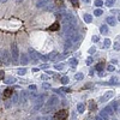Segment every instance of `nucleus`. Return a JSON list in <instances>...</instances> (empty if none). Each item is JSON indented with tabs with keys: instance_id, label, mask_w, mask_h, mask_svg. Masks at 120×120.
<instances>
[{
	"instance_id": "1",
	"label": "nucleus",
	"mask_w": 120,
	"mask_h": 120,
	"mask_svg": "<svg viewBox=\"0 0 120 120\" xmlns=\"http://www.w3.org/2000/svg\"><path fill=\"white\" fill-rule=\"evenodd\" d=\"M59 103V98L55 96V95H52L51 97L48 98V101L46 102V111H52L54 107H56Z\"/></svg>"
},
{
	"instance_id": "2",
	"label": "nucleus",
	"mask_w": 120,
	"mask_h": 120,
	"mask_svg": "<svg viewBox=\"0 0 120 120\" xmlns=\"http://www.w3.org/2000/svg\"><path fill=\"white\" fill-rule=\"evenodd\" d=\"M10 55H11V59H12L13 63L18 61V59H19V49H18L16 43L11 45V53H10Z\"/></svg>"
},
{
	"instance_id": "3",
	"label": "nucleus",
	"mask_w": 120,
	"mask_h": 120,
	"mask_svg": "<svg viewBox=\"0 0 120 120\" xmlns=\"http://www.w3.org/2000/svg\"><path fill=\"white\" fill-rule=\"evenodd\" d=\"M28 53H29V59L30 60H31V63H34V64H36L37 61H38V56H40V54L35 51V49L34 48H31V47H30L29 49H28Z\"/></svg>"
},
{
	"instance_id": "4",
	"label": "nucleus",
	"mask_w": 120,
	"mask_h": 120,
	"mask_svg": "<svg viewBox=\"0 0 120 120\" xmlns=\"http://www.w3.org/2000/svg\"><path fill=\"white\" fill-rule=\"evenodd\" d=\"M45 105V95H41V96H37L36 97V101H35V105H34V109L35 111H40Z\"/></svg>"
},
{
	"instance_id": "5",
	"label": "nucleus",
	"mask_w": 120,
	"mask_h": 120,
	"mask_svg": "<svg viewBox=\"0 0 120 120\" xmlns=\"http://www.w3.org/2000/svg\"><path fill=\"white\" fill-rule=\"evenodd\" d=\"M1 63L4 65H10V63H11V55H10V53L6 51V49H3L1 51Z\"/></svg>"
},
{
	"instance_id": "6",
	"label": "nucleus",
	"mask_w": 120,
	"mask_h": 120,
	"mask_svg": "<svg viewBox=\"0 0 120 120\" xmlns=\"http://www.w3.org/2000/svg\"><path fill=\"white\" fill-rule=\"evenodd\" d=\"M68 116V112L66 109H61V111H58L54 115V119L55 120H66Z\"/></svg>"
},
{
	"instance_id": "7",
	"label": "nucleus",
	"mask_w": 120,
	"mask_h": 120,
	"mask_svg": "<svg viewBox=\"0 0 120 120\" xmlns=\"http://www.w3.org/2000/svg\"><path fill=\"white\" fill-rule=\"evenodd\" d=\"M51 4V0H38L36 3V7L38 8H42V7H46L47 5Z\"/></svg>"
},
{
	"instance_id": "8",
	"label": "nucleus",
	"mask_w": 120,
	"mask_h": 120,
	"mask_svg": "<svg viewBox=\"0 0 120 120\" xmlns=\"http://www.w3.org/2000/svg\"><path fill=\"white\" fill-rule=\"evenodd\" d=\"M12 94H13L12 88H6V89L4 90V93H3V97H4V98H8V97L12 96Z\"/></svg>"
},
{
	"instance_id": "9",
	"label": "nucleus",
	"mask_w": 120,
	"mask_h": 120,
	"mask_svg": "<svg viewBox=\"0 0 120 120\" xmlns=\"http://www.w3.org/2000/svg\"><path fill=\"white\" fill-rule=\"evenodd\" d=\"M106 22L108 23V25H111V26H114L116 24V18L113 17V16H109L106 18Z\"/></svg>"
},
{
	"instance_id": "10",
	"label": "nucleus",
	"mask_w": 120,
	"mask_h": 120,
	"mask_svg": "<svg viewBox=\"0 0 120 120\" xmlns=\"http://www.w3.org/2000/svg\"><path fill=\"white\" fill-rule=\"evenodd\" d=\"M113 95H114V93H113V91H107V93H105V95L101 97V101H102V102L107 101V100L112 98V97H113Z\"/></svg>"
},
{
	"instance_id": "11",
	"label": "nucleus",
	"mask_w": 120,
	"mask_h": 120,
	"mask_svg": "<svg viewBox=\"0 0 120 120\" xmlns=\"http://www.w3.org/2000/svg\"><path fill=\"white\" fill-rule=\"evenodd\" d=\"M47 56H48V60H52V61H54V60H56L58 59V52H52V53H49V54H47Z\"/></svg>"
},
{
	"instance_id": "12",
	"label": "nucleus",
	"mask_w": 120,
	"mask_h": 120,
	"mask_svg": "<svg viewBox=\"0 0 120 120\" xmlns=\"http://www.w3.org/2000/svg\"><path fill=\"white\" fill-rule=\"evenodd\" d=\"M28 97H29V94H28L26 91H22V93H21V96H19V100H21L22 103H24V102L26 101Z\"/></svg>"
},
{
	"instance_id": "13",
	"label": "nucleus",
	"mask_w": 120,
	"mask_h": 120,
	"mask_svg": "<svg viewBox=\"0 0 120 120\" xmlns=\"http://www.w3.org/2000/svg\"><path fill=\"white\" fill-rule=\"evenodd\" d=\"M59 29H60L59 22H54L51 26H49V30H51V31H56V30H59Z\"/></svg>"
},
{
	"instance_id": "14",
	"label": "nucleus",
	"mask_w": 120,
	"mask_h": 120,
	"mask_svg": "<svg viewBox=\"0 0 120 120\" xmlns=\"http://www.w3.org/2000/svg\"><path fill=\"white\" fill-rule=\"evenodd\" d=\"M21 63H22V65H26L28 63H29V56H28V54H22V56H21Z\"/></svg>"
},
{
	"instance_id": "15",
	"label": "nucleus",
	"mask_w": 120,
	"mask_h": 120,
	"mask_svg": "<svg viewBox=\"0 0 120 120\" xmlns=\"http://www.w3.org/2000/svg\"><path fill=\"white\" fill-rule=\"evenodd\" d=\"M84 111H85V105L84 103H78L77 105V112L79 114H82V113H84Z\"/></svg>"
},
{
	"instance_id": "16",
	"label": "nucleus",
	"mask_w": 120,
	"mask_h": 120,
	"mask_svg": "<svg viewBox=\"0 0 120 120\" xmlns=\"http://www.w3.org/2000/svg\"><path fill=\"white\" fill-rule=\"evenodd\" d=\"M103 112H105L108 116H111V115L113 114V109H112V107H111V106H107V107H105V108H103Z\"/></svg>"
},
{
	"instance_id": "17",
	"label": "nucleus",
	"mask_w": 120,
	"mask_h": 120,
	"mask_svg": "<svg viewBox=\"0 0 120 120\" xmlns=\"http://www.w3.org/2000/svg\"><path fill=\"white\" fill-rule=\"evenodd\" d=\"M83 18H84V22L85 23H91L93 22V17H91V15H89V13H85L83 16Z\"/></svg>"
},
{
	"instance_id": "18",
	"label": "nucleus",
	"mask_w": 120,
	"mask_h": 120,
	"mask_svg": "<svg viewBox=\"0 0 120 120\" xmlns=\"http://www.w3.org/2000/svg\"><path fill=\"white\" fill-rule=\"evenodd\" d=\"M111 107L113 109V112H119V101H114Z\"/></svg>"
},
{
	"instance_id": "19",
	"label": "nucleus",
	"mask_w": 120,
	"mask_h": 120,
	"mask_svg": "<svg viewBox=\"0 0 120 120\" xmlns=\"http://www.w3.org/2000/svg\"><path fill=\"white\" fill-rule=\"evenodd\" d=\"M96 108H97V105L94 101H90L89 102V109H90V111H96Z\"/></svg>"
},
{
	"instance_id": "20",
	"label": "nucleus",
	"mask_w": 120,
	"mask_h": 120,
	"mask_svg": "<svg viewBox=\"0 0 120 120\" xmlns=\"http://www.w3.org/2000/svg\"><path fill=\"white\" fill-rule=\"evenodd\" d=\"M72 42H70L68 40H66V42H65V52H68V49H71V47H72Z\"/></svg>"
},
{
	"instance_id": "21",
	"label": "nucleus",
	"mask_w": 120,
	"mask_h": 120,
	"mask_svg": "<svg viewBox=\"0 0 120 120\" xmlns=\"http://www.w3.org/2000/svg\"><path fill=\"white\" fill-rule=\"evenodd\" d=\"M13 83H16V78L15 77H8L5 81V84H13Z\"/></svg>"
},
{
	"instance_id": "22",
	"label": "nucleus",
	"mask_w": 120,
	"mask_h": 120,
	"mask_svg": "<svg viewBox=\"0 0 120 120\" xmlns=\"http://www.w3.org/2000/svg\"><path fill=\"white\" fill-rule=\"evenodd\" d=\"M102 68H103V61L97 63V64L95 65V70H96V71H102Z\"/></svg>"
},
{
	"instance_id": "23",
	"label": "nucleus",
	"mask_w": 120,
	"mask_h": 120,
	"mask_svg": "<svg viewBox=\"0 0 120 120\" xmlns=\"http://www.w3.org/2000/svg\"><path fill=\"white\" fill-rule=\"evenodd\" d=\"M98 116H100V118H101L102 120H108V119H109V116H108V115H107V114H106V113H105L103 111H101V112H100V114H98Z\"/></svg>"
},
{
	"instance_id": "24",
	"label": "nucleus",
	"mask_w": 120,
	"mask_h": 120,
	"mask_svg": "<svg viewBox=\"0 0 120 120\" xmlns=\"http://www.w3.org/2000/svg\"><path fill=\"white\" fill-rule=\"evenodd\" d=\"M68 63H70V65H71L72 67H76V66H77V64H78V61H77V59H75V58H72V59H70V60H68Z\"/></svg>"
},
{
	"instance_id": "25",
	"label": "nucleus",
	"mask_w": 120,
	"mask_h": 120,
	"mask_svg": "<svg viewBox=\"0 0 120 120\" xmlns=\"http://www.w3.org/2000/svg\"><path fill=\"white\" fill-rule=\"evenodd\" d=\"M100 31H101V34H107L108 33V26L107 25H101L100 26Z\"/></svg>"
},
{
	"instance_id": "26",
	"label": "nucleus",
	"mask_w": 120,
	"mask_h": 120,
	"mask_svg": "<svg viewBox=\"0 0 120 120\" xmlns=\"http://www.w3.org/2000/svg\"><path fill=\"white\" fill-rule=\"evenodd\" d=\"M119 83V81H118V78L114 76V77H112L111 78V81H109V84H112V85H116Z\"/></svg>"
},
{
	"instance_id": "27",
	"label": "nucleus",
	"mask_w": 120,
	"mask_h": 120,
	"mask_svg": "<svg viewBox=\"0 0 120 120\" xmlns=\"http://www.w3.org/2000/svg\"><path fill=\"white\" fill-rule=\"evenodd\" d=\"M60 82H61V84H67L68 83V77L67 76H64L60 78Z\"/></svg>"
},
{
	"instance_id": "28",
	"label": "nucleus",
	"mask_w": 120,
	"mask_h": 120,
	"mask_svg": "<svg viewBox=\"0 0 120 120\" xmlns=\"http://www.w3.org/2000/svg\"><path fill=\"white\" fill-rule=\"evenodd\" d=\"M18 98H19V95L18 94H12V103H17L18 102Z\"/></svg>"
},
{
	"instance_id": "29",
	"label": "nucleus",
	"mask_w": 120,
	"mask_h": 120,
	"mask_svg": "<svg viewBox=\"0 0 120 120\" xmlns=\"http://www.w3.org/2000/svg\"><path fill=\"white\" fill-rule=\"evenodd\" d=\"M102 13H103V11H102L101 8H96L95 11H94V15H95V16H97V17H98V16H101Z\"/></svg>"
},
{
	"instance_id": "30",
	"label": "nucleus",
	"mask_w": 120,
	"mask_h": 120,
	"mask_svg": "<svg viewBox=\"0 0 120 120\" xmlns=\"http://www.w3.org/2000/svg\"><path fill=\"white\" fill-rule=\"evenodd\" d=\"M103 43H105V47H106V48H109V47H111V43H112V42H111V40H109V38H106Z\"/></svg>"
},
{
	"instance_id": "31",
	"label": "nucleus",
	"mask_w": 120,
	"mask_h": 120,
	"mask_svg": "<svg viewBox=\"0 0 120 120\" xmlns=\"http://www.w3.org/2000/svg\"><path fill=\"white\" fill-rule=\"evenodd\" d=\"M83 77H84V75H83V73H81V72H79V73H77V75L75 76V78L77 79V81H82V79H83Z\"/></svg>"
},
{
	"instance_id": "32",
	"label": "nucleus",
	"mask_w": 120,
	"mask_h": 120,
	"mask_svg": "<svg viewBox=\"0 0 120 120\" xmlns=\"http://www.w3.org/2000/svg\"><path fill=\"white\" fill-rule=\"evenodd\" d=\"M25 73H26V68H24V67H23V68H19V70H18V75L24 76Z\"/></svg>"
},
{
	"instance_id": "33",
	"label": "nucleus",
	"mask_w": 120,
	"mask_h": 120,
	"mask_svg": "<svg viewBox=\"0 0 120 120\" xmlns=\"http://www.w3.org/2000/svg\"><path fill=\"white\" fill-rule=\"evenodd\" d=\"M70 3H71L75 7H78L79 6V0H70Z\"/></svg>"
},
{
	"instance_id": "34",
	"label": "nucleus",
	"mask_w": 120,
	"mask_h": 120,
	"mask_svg": "<svg viewBox=\"0 0 120 120\" xmlns=\"http://www.w3.org/2000/svg\"><path fill=\"white\" fill-rule=\"evenodd\" d=\"M67 56V52H65V53H63V54H58V59L59 60H63V59H65Z\"/></svg>"
},
{
	"instance_id": "35",
	"label": "nucleus",
	"mask_w": 120,
	"mask_h": 120,
	"mask_svg": "<svg viewBox=\"0 0 120 120\" xmlns=\"http://www.w3.org/2000/svg\"><path fill=\"white\" fill-rule=\"evenodd\" d=\"M54 67H55L56 70H59V71H61V70L64 68V64H61V63H60V64H56V65H54Z\"/></svg>"
},
{
	"instance_id": "36",
	"label": "nucleus",
	"mask_w": 120,
	"mask_h": 120,
	"mask_svg": "<svg viewBox=\"0 0 120 120\" xmlns=\"http://www.w3.org/2000/svg\"><path fill=\"white\" fill-rule=\"evenodd\" d=\"M114 3H115V0H107V1H106V5H107L108 7H111V6L114 5Z\"/></svg>"
},
{
	"instance_id": "37",
	"label": "nucleus",
	"mask_w": 120,
	"mask_h": 120,
	"mask_svg": "<svg viewBox=\"0 0 120 120\" xmlns=\"http://www.w3.org/2000/svg\"><path fill=\"white\" fill-rule=\"evenodd\" d=\"M46 10H47V11H54V5H52V4H49V5H47L46 6Z\"/></svg>"
},
{
	"instance_id": "38",
	"label": "nucleus",
	"mask_w": 120,
	"mask_h": 120,
	"mask_svg": "<svg viewBox=\"0 0 120 120\" xmlns=\"http://www.w3.org/2000/svg\"><path fill=\"white\" fill-rule=\"evenodd\" d=\"M102 5H103L102 0H96V1H95V6H96V7H101Z\"/></svg>"
},
{
	"instance_id": "39",
	"label": "nucleus",
	"mask_w": 120,
	"mask_h": 120,
	"mask_svg": "<svg viewBox=\"0 0 120 120\" xmlns=\"http://www.w3.org/2000/svg\"><path fill=\"white\" fill-rule=\"evenodd\" d=\"M59 90H60V91H65V93H71V89H70V88H65V86L60 88Z\"/></svg>"
},
{
	"instance_id": "40",
	"label": "nucleus",
	"mask_w": 120,
	"mask_h": 120,
	"mask_svg": "<svg viewBox=\"0 0 120 120\" xmlns=\"http://www.w3.org/2000/svg\"><path fill=\"white\" fill-rule=\"evenodd\" d=\"M107 70H108L109 72H113L114 70H115V67H114L113 65H108V66H107Z\"/></svg>"
},
{
	"instance_id": "41",
	"label": "nucleus",
	"mask_w": 120,
	"mask_h": 120,
	"mask_svg": "<svg viewBox=\"0 0 120 120\" xmlns=\"http://www.w3.org/2000/svg\"><path fill=\"white\" fill-rule=\"evenodd\" d=\"M36 97H37V94H35V93L29 94V98H30V100H34V98H36Z\"/></svg>"
},
{
	"instance_id": "42",
	"label": "nucleus",
	"mask_w": 120,
	"mask_h": 120,
	"mask_svg": "<svg viewBox=\"0 0 120 120\" xmlns=\"http://www.w3.org/2000/svg\"><path fill=\"white\" fill-rule=\"evenodd\" d=\"M38 59L43 60V61H48V56H47V55H40V56H38Z\"/></svg>"
},
{
	"instance_id": "43",
	"label": "nucleus",
	"mask_w": 120,
	"mask_h": 120,
	"mask_svg": "<svg viewBox=\"0 0 120 120\" xmlns=\"http://www.w3.org/2000/svg\"><path fill=\"white\" fill-rule=\"evenodd\" d=\"M90 64H93V58L91 56H89L86 59V65H90Z\"/></svg>"
},
{
	"instance_id": "44",
	"label": "nucleus",
	"mask_w": 120,
	"mask_h": 120,
	"mask_svg": "<svg viewBox=\"0 0 120 120\" xmlns=\"http://www.w3.org/2000/svg\"><path fill=\"white\" fill-rule=\"evenodd\" d=\"M95 51H96V48H95V47H91V48L89 49V54H94Z\"/></svg>"
},
{
	"instance_id": "45",
	"label": "nucleus",
	"mask_w": 120,
	"mask_h": 120,
	"mask_svg": "<svg viewBox=\"0 0 120 120\" xmlns=\"http://www.w3.org/2000/svg\"><path fill=\"white\" fill-rule=\"evenodd\" d=\"M120 45H119V42H115L114 43V49H115V51H119V49H120V47H119Z\"/></svg>"
},
{
	"instance_id": "46",
	"label": "nucleus",
	"mask_w": 120,
	"mask_h": 120,
	"mask_svg": "<svg viewBox=\"0 0 120 120\" xmlns=\"http://www.w3.org/2000/svg\"><path fill=\"white\" fill-rule=\"evenodd\" d=\"M42 88H43V89H51V85H49L48 83H45V84L42 85Z\"/></svg>"
},
{
	"instance_id": "47",
	"label": "nucleus",
	"mask_w": 120,
	"mask_h": 120,
	"mask_svg": "<svg viewBox=\"0 0 120 120\" xmlns=\"http://www.w3.org/2000/svg\"><path fill=\"white\" fill-rule=\"evenodd\" d=\"M105 76H106V73L103 71H98V77H105Z\"/></svg>"
},
{
	"instance_id": "48",
	"label": "nucleus",
	"mask_w": 120,
	"mask_h": 120,
	"mask_svg": "<svg viewBox=\"0 0 120 120\" xmlns=\"http://www.w3.org/2000/svg\"><path fill=\"white\" fill-rule=\"evenodd\" d=\"M98 40H100V37H97V36H93V41H94V42H98Z\"/></svg>"
},
{
	"instance_id": "49",
	"label": "nucleus",
	"mask_w": 120,
	"mask_h": 120,
	"mask_svg": "<svg viewBox=\"0 0 120 120\" xmlns=\"http://www.w3.org/2000/svg\"><path fill=\"white\" fill-rule=\"evenodd\" d=\"M4 76H5V72L4 71H0V79H3Z\"/></svg>"
},
{
	"instance_id": "50",
	"label": "nucleus",
	"mask_w": 120,
	"mask_h": 120,
	"mask_svg": "<svg viewBox=\"0 0 120 120\" xmlns=\"http://www.w3.org/2000/svg\"><path fill=\"white\" fill-rule=\"evenodd\" d=\"M41 68L46 70V68H48V65H47V64H42V65H41Z\"/></svg>"
},
{
	"instance_id": "51",
	"label": "nucleus",
	"mask_w": 120,
	"mask_h": 120,
	"mask_svg": "<svg viewBox=\"0 0 120 120\" xmlns=\"http://www.w3.org/2000/svg\"><path fill=\"white\" fill-rule=\"evenodd\" d=\"M29 89L30 90H36V85H29Z\"/></svg>"
},
{
	"instance_id": "52",
	"label": "nucleus",
	"mask_w": 120,
	"mask_h": 120,
	"mask_svg": "<svg viewBox=\"0 0 120 120\" xmlns=\"http://www.w3.org/2000/svg\"><path fill=\"white\" fill-rule=\"evenodd\" d=\"M56 4L58 5H63V0H56Z\"/></svg>"
},
{
	"instance_id": "53",
	"label": "nucleus",
	"mask_w": 120,
	"mask_h": 120,
	"mask_svg": "<svg viewBox=\"0 0 120 120\" xmlns=\"http://www.w3.org/2000/svg\"><path fill=\"white\" fill-rule=\"evenodd\" d=\"M89 75H90V76H94V70H90V71H89Z\"/></svg>"
},
{
	"instance_id": "54",
	"label": "nucleus",
	"mask_w": 120,
	"mask_h": 120,
	"mask_svg": "<svg viewBox=\"0 0 120 120\" xmlns=\"http://www.w3.org/2000/svg\"><path fill=\"white\" fill-rule=\"evenodd\" d=\"M3 63H1V49H0V65H1Z\"/></svg>"
},
{
	"instance_id": "55",
	"label": "nucleus",
	"mask_w": 120,
	"mask_h": 120,
	"mask_svg": "<svg viewBox=\"0 0 120 120\" xmlns=\"http://www.w3.org/2000/svg\"><path fill=\"white\" fill-rule=\"evenodd\" d=\"M83 1H84V3H86V4H89V3H90V0H83Z\"/></svg>"
},
{
	"instance_id": "56",
	"label": "nucleus",
	"mask_w": 120,
	"mask_h": 120,
	"mask_svg": "<svg viewBox=\"0 0 120 120\" xmlns=\"http://www.w3.org/2000/svg\"><path fill=\"white\" fill-rule=\"evenodd\" d=\"M96 120H102V119H101V118H100V116L97 115V116H96Z\"/></svg>"
},
{
	"instance_id": "57",
	"label": "nucleus",
	"mask_w": 120,
	"mask_h": 120,
	"mask_svg": "<svg viewBox=\"0 0 120 120\" xmlns=\"http://www.w3.org/2000/svg\"><path fill=\"white\" fill-rule=\"evenodd\" d=\"M7 0H0V3H6Z\"/></svg>"
},
{
	"instance_id": "58",
	"label": "nucleus",
	"mask_w": 120,
	"mask_h": 120,
	"mask_svg": "<svg viewBox=\"0 0 120 120\" xmlns=\"http://www.w3.org/2000/svg\"><path fill=\"white\" fill-rule=\"evenodd\" d=\"M16 1H17V3H22V1H23V0H16Z\"/></svg>"
}]
</instances>
